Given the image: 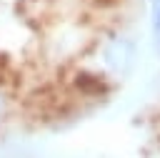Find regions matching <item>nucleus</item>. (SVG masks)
Masks as SVG:
<instances>
[{
	"label": "nucleus",
	"instance_id": "f03ea898",
	"mask_svg": "<svg viewBox=\"0 0 160 158\" xmlns=\"http://www.w3.org/2000/svg\"><path fill=\"white\" fill-rule=\"evenodd\" d=\"M148 30H150V45L160 55V0H148Z\"/></svg>",
	"mask_w": 160,
	"mask_h": 158
},
{
	"label": "nucleus",
	"instance_id": "f257e3e1",
	"mask_svg": "<svg viewBox=\"0 0 160 158\" xmlns=\"http://www.w3.org/2000/svg\"><path fill=\"white\" fill-rule=\"evenodd\" d=\"M138 60H140V48H138V40L125 33V30H105L98 40H95V63H98V70L110 78L112 83L115 80H128L135 68H138Z\"/></svg>",
	"mask_w": 160,
	"mask_h": 158
},
{
	"label": "nucleus",
	"instance_id": "7ed1b4c3",
	"mask_svg": "<svg viewBox=\"0 0 160 158\" xmlns=\"http://www.w3.org/2000/svg\"><path fill=\"white\" fill-rule=\"evenodd\" d=\"M10 113H12V95H10L8 85L0 83V130H2V125L8 123Z\"/></svg>",
	"mask_w": 160,
	"mask_h": 158
}]
</instances>
